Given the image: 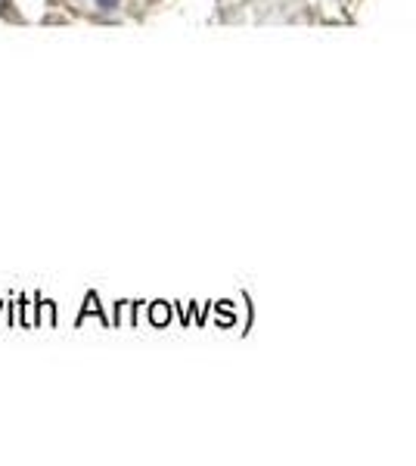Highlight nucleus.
<instances>
[{
	"label": "nucleus",
	"instance_id": "1",
	"mask_svg": "<svg viewBox=\"0 0 416 466\" xmlns=\"http://www.w3.org/2000/svg\"><path fill=\"white\" fill-rule=\"evenodd\" d=\"M97 3H99V6H112V3H115V0H97Z\"/></svg>",
	"mask_w": 416,
	"mask_h": 466
}]
</instances>
